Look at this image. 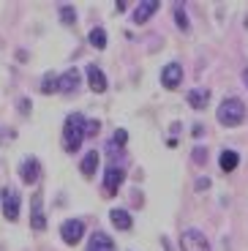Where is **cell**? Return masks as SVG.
Listing matches in <instances>:
<instances>
[{"instance_id": "6da1fadb", "label": "cell", "mask_w": 248, "mask_h": 251, "mask_svg": "<svg viewBox=\"0 0 248 251\" xmlns=\"http://www.w3.org/2000/svg\"><path fill=\"white\" fill-rule=\"evenodd\" d=\"M85 123L87 120L82 118L79 112L69 115L66 118V126H63V148L69 153H76L82 148V139H85Z\"/></svg>"}, {"instance_id": "7a4b0ae2", "label": "cell", "mask_w": 248, "mask_h": 251, "mask_svg": "<svg viewBox=\"0 0 248 251\" xmlns=\"http://www.w3.org/2000/svg\"><path fill=\"white\" fill-rule=\"evenodd\" d=\"M243 118H246V104L240 99H223V104L218 107V123L240 126Z\"/></svg>"}, {"instance_id": "3957f363", "label": "cell", "mask_w": 248, "mask_h": 251, "mask_svg": "<svg viewBox=\"0 0 248 251\" xmlns=\"http://www.w3.org/2000/svg\"><path fill=\"white\" fill-rule=\"evenodd\" d=\"M60 235H63V243H79L82 235H85V221L82 219H69V221H63L60 224Z\"/></svg>"}, {"instance_id": "277c9868", "label": "cell", "mask_w": 248, "mask_h": 251, "mask_svg": "<svg viewBox=\"0 0 248 251\" xmlns=\"http://www.w3.org/2000/svg\"><path fill=\"white\" fill-rule=\"evenodd\" d=\"M180 246H183V251H210V243L199 229H186L180 238Z\"/></svg>"}, {"instance_id": "5b68a950", "label": "cell", "mask_w": 248, "mask_h": 251, "mask_svg": "<svg viewBox=\"0 0 248 251\" xmlns=\"http://www.w3.org/2000/svg\"><path fill=\"white\" fill-rule=\"evenodd\" d=\"M161 82H164V88L167 90H174L180 82H183V66H180V63H169V66H164Z\"/></svg>"}, {"instance_id": "8992f818", "label": "cell", "mask_w": 248, "mask_h": 251, "mask_svg": "<svg viewBox=\"0 0 248 251\" xmlns=\"http://www.w3.org/2000/svg\"><path fill=\"white\" fill-rule=\"evenodd\" d=\"M3 213L8 221H17L19 216V194L14 188H3Z\"/></svg>"}, {"instance_id": "52a82bcc", "label": "cell", "mask_w": 248, "mask_h": 251, "mask_svg": "<svg viewBox=\"0 0 248 251\" xmlns=\"http://www.w3.org/2000/svg\"><path fill=\"white\" fill-rule=\"evenodd\" d=\"M85 71H87V85H90V90H93V93H104V90H106V76H104V71H101L96 63H90Z\"/></svg>"}, {"instance_id": "ba28073f", "label": "cell", "mask_w": 248, "mask_h": 251, "mask_svg": "<svg viewBox=\"0 0 248 251\" xmlns=\"http://www.w3.org/2000/svg\"><path fill=\"white\" fill-rule=\"evenodd\" d=\"M123 180H125V170H120V167H109V170L104 172V188H106V194H115Z\"/></svg>"}, {"instance_id": "9c48e42d", "label": "cell", "mask_w": 248, "mask_h": 251, "mask_svg": "<svg viewBox=\"0 0 248 251\" xmlns=\"http://www.w3.org/2000/svg\"><path fill=\"white\" fill-rule=\"evenodd\" d=\"M38 170H41V164H38V158H25L22 161V167H19V175H22V180L25 183H36L38 180Z\"/></svg>"}, {"instance_id": "30bf717a", "label": "cell", "mask_w": 248, "mask_h": 251, "mask_svg": "<svg viewBox=\"0 0 248 251\" xmlns=\"http://www.w3.org/2000/svg\"><path fill=\"white\" fill-rule=\"evenodd\" d=\"M57 88L63 90V93H71V90L79 88V71L76 69H69L63 76H57Z\"/></svg>"}, {"instance_id": "8fae6325", "label": "cell", "mask_w": 248, "mask_h": 251, "mask_svg": "<svg viewBox=\"0 0 248 251\" xmlns=\"http://www.w3.org/2000/svg\"><path fill=\"white\" fill-rule=\"evenodd\" d=\"M158 11V3H155V0H145V3H139L137 6V11H134V22H148L150 17H153V14Z\"/></svg>"}, {"instance_id": "7c38bea8", "label": "cell", "mask_w": 248, "mask_h": 251, "mask_svg": "<svg viewBox=\"0 0 248 251\" xmlns=\"http://www.w3.org/2000/svg\"><path fill=\"white\" fill-rule=\"evenodd\" d=\"M186 99H188V104H191L194 109H205L207 101H210V90H207V88H197V90H191Z\"/></svg>"}, {"instance_id": "4fadbf2b", "label": "cell", "mask_w": 248, "mask_h": 251, "mask_svg": "<svg viewBox=\"0 0 248 251\" xmlns=\"http://www.w3.org/2000/svg\"><path fill=\"white\" fill-rule=\"evenodd\" d=\"M87 251H115V243H112L109 235L96 232L93 238H90V246H87Z\"/></svg>"}, {"instance_id": "5bb4252c", "label": "cell", "mask_w": 248, "mask_h": 251, "mask_svg": "<svg viewBox=\"0 0 248 251\" xmlns=\"http://www.w3.org/2000/svg\"><path fill=\"white\" fill-rule=\"evenodd\" d=\"M30 226L41 232L44 226H47V219L41 213V194H33V219H30Z\"/></svg>"}, {"instance_id": "9a60e30c", "label": "cell", "mask_w": 248, "mask_h": 251, "mask_svg": "<svg viewBox=\"0 0 248 251\" xmlns=\"http://www.w3.org/2000/svg\"><path fill=\"white\" fill-rule=\"evenodd\" d=\"M109 221L115 226H118V229H131V224H134V221H131V216L125 213V210H118V207H115V210H109Z\"/></svg>"}, {"instance_id": "2e32d148", "label": "cell", "mask_w": 248, "mask_h": 251, "mask_svg": "<svg viewBox=\"0 0 248 251\" xmlns=\"http://www.w3.org/2000/svg\"><path fill=\"white\" fill-rule=\"evenodd\" d=\"M218 164H221V170H223V172H232V170H237L240 156H237L235 151H223L221 156H218Z\"/></svg>"}, {"instance_id": "e0dca14e", "label": "cell", "mask_w": 248, "mask_h": 251, "mask_svg": "<svg viewBox=\"0 0 248 251\" xmlns=\"http://www.w3.org/2000/svg\"><path fill=\"white\" fill-rule=\"evenodd\" d=\"M99 161H101V158H99V153H96V151H90L85 158H82V164H79L82 175H87V177H90L96 170H99Z\"/></svg>"}, {"instance_id": "ac0fdd59", "label": "cell", "mask_w": 248, "mask_h": 251, "mask_svg": "<svg viewBox=\"0 0 248 251\" xmlns=\"http://www.w3.org/2000/svg\"><path fill=\"white\" fill-rule=\"evenodd\" d=\"M87 38H90V44H93L96 50H104V47H106V30H104V27H93Z\"/></svg>"}, {"instance_id": "d6986e66", "label": "cell", "mask_w": 248, "mask_h": 251, "mask_svg": "<svg viewBox=\"0 0 248 251\" xmlns=\"http://www.w3.org/2000/svg\"><path fill=\"white\" fill-rule=\"evenodd\" d=\"M41 90H44V93H52V90H60V88H57V76H55V74H47V76H44V85H41Z\"/></svg>"}, {"instance_id": "ffe728a7", "label": "cell", "mask_w": 248, "mask_h": 251, "mask_svg": "<svg viewBox=\"0 0 248 251\" xmlns=\"http://www.w3.org/2000/svg\"><path fill=\"white\" fill-rule=\"evenodd\" d=\"M174 22H177V25L183 27V30H186V27H188V19H186V11H183V8H180V6H174Z\"/></svg>"}, {"instance_id": "44dd1931", "label": "cell", "mask_w": 248, "mask_h": 251, "mask_svg": "<svg viewBox=\"0 0 248 251\" xmlns=\"http://www.w3.org/2000/svg\"><path fill=\"white\" fill-rule=\"evenodd\" d=\"M60 19H63V22H66V25H71V22H74V19H76L74 8H69V6H63V8H60Z\"/></svg>"}, {"instance_id": "7402d4cb", "label": "cell", "mask_w": 248, "mask_h": 251, "mask_svg": "<svg viewBox=\"0 0 248 251\" xmlns=\"http://www.w3.org/2000/svg\"><path fill=\"white\" fill-rule=\"evenodd\" d=\"M112 139H115V145H123L125 139H128V134H125L123 128H120V131H115V137H112Z\"/></svg>"}, {"instance_id": "603a6c76", "label": "cell", "mask_w": 248, "mask_h": 251, "mask_svg": "<svg viewBox=\"0 0 248 251\" xmlns=\"http://www.w3.org/2000/svg\"><path fill=\"white\" fill-rule=\"evenodd\" d=\"M194 158H197V161H202V158H207V151H202V148H197V151H194Z\"/></svg>"}, {"instance_id": "cb8c5ba5", "label": "cell", "mask_w": 248, "mask_h": 251, "mask_svg": "<svg viewBox=\"0 0 248 251\" xmlns=\"http://www.w3.org/2000/svg\"><path fill=\"white\" fill-rule=\"evenodd\" d=\"M207 186H210V180H207V177H199V180H197V188H207Z\"/></svg>"}, {"instance_id": "d4e9b609", "label": "cell", "mask_w": 248, "mask_h": 251, "mask_svg": "<svg viewBox=\"0 0 248 251\" xmlns=\"http://www.w3.org/2000/svg\"><path fill=\"white\" fill-rule=\"evenodd\" d=\"M243 79H246V85H248V69H246V71H243Z\"/></svg>"}]
</instances>
